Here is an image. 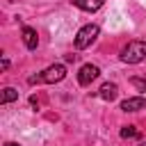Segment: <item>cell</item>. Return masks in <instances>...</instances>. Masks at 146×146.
Masks as SVG:
<instances>
[{
	"mask_svg": "<svg viewBox=\"0 0 146 146\" xmlns=\"http://www.w3.org/2000/svg\"><path fill=\"white\" fill-rule=\"evenodd\" d=\"M64 78H66V66H64V64H52V66H48L43 73H39V75H32V78H30V84H34V82L55 84V82H62Z\"/></svg>",
	"mask_w": 146,
	"mask_h": 146,
	"instance_id": "cell-1",
	"label": "cell"
},
{
	"mask_svg": "<svg viewBox=\"0 0 146 146\" xmlns=\"http://www.w3.org/2000/svg\"><path fill=\"white\" fill-rule=\"evenodd\" d=\"M146 57V41H130L121 50V62L125 64H139Z\"/></svg>",
	"mask_w": 146,
	"mask_h": 146,
	"instance_id": "cell-2",
	"label": "cell"
},
{
	"mask_svg": "<svg viewBox=\"0 0 146 146\" xmlns=\"http://www.w3.org/2000/svg\"><path fill=\"white\" fill-rule=\"evenodd\" d=\"M100 34V27L98 25H84L80 32H78V36H75V48L78 50H82V48H87V46H91L94 41H96V36Z\"/></svg>",
	"mask_w": 146,
	"mask_h": 146,
	"instance_id": "cell-3",
	"label": "cell"
},
{
	"mask_svg": "<svg viewBox=\"0 0 146 146\" xmlns=\"http://www.w3.org/2000/svg\"><path fill=\"white\" fill-rule=\"evenodd\" d=\"M98 66H94V64H84L82 68H80V73H78V82L82 84V87H87V84H91L96 78H98Z\"/></svg>",
	"mask_w": 146,
	"mask_h": 146,
	"instance_id": "cell-4",
	"label": "cell"
},
{
	"mask_svg": "<svg viewBox=\"0 0 146 146\" xmlns=\"http://www.w3.org/2000/svg\"><path fill=\"white\" fill-rule=\"evenodd\" d=\"M144 107H146V98H141V96H132V98H125L121 103V110L123 112H139Z\"/></svg>",
	"mask_w": 146,
	"mask_h": 146,
	"instance_id": "cell-5",
	"label": "cell"
},
{
	"mask_svg": "<svg viewBox=\"0 0 146 146\" xmlns=\"http://www.w3.org/2000/svg\"><path fill=\"white\" fill-rule=\"evenodd\" d=\"M23 41H25V46L30 48V50H36V46H39V36H36V30L34 27H23Z\"/></svg>",
	"mask_w": 146,
	"mask_h": 146,
	"instance_id": "cell-6",
	"label": "cell"
},
{
	"mask_svg": "<svg viewBox=\"0 0 146 146\" xmlns=\"http://www.w3.org/2000/svg\"><path fill=\"white\" fill-rule=\"evenodd\" d=\"M116 94H119V87H116L114 82H105V84L100 87V91H98V96H100L103 100H110V103L116 98Z\"/></svg>",
	"mask_w": 146,
	"mask_h": 146,
	"instance_id": "cell-7",
	"label": "cell"
},
{
	"mask_svg": "<svg viewBox=\"0 0 146 146\" xmlns=\"http://www.w3.org/2000/svg\"><path fill=\"white\" fill-rule=\"evenodd\" d=\"M103 2L105 0H73V5L78 9H82V11H96V9L103 7Z\"/></svg>",
	"mask_w": 146,
	"mask_h": 146,
	"instance_id": "cell-8",
	"label": "cell"
},
{
	"mask_svg": "<svg viewBox=\"0 0 146 146\" xmlns=\"http://www.w3.org/2000/svg\"><path fill=\"white\" fill-rule=\"evenodd\" d=\"M16 98H18V91H16L14 87H5V89H2V96H0V103L7 105V103H11V100H16Z\"/></svg>",
	"mask_w": 146,
	"mask_h": 146,
	"instance_id": "cell-9",
	"label": "cell"
},
{
	"mask_svg": "<svg viewBox=\"0 0 146 146\" xmlns=\"http://www.w3.org/2000/svg\"><path fill=\"white\" fill-rule=\"evenodd\" d=\"M121 137H123V139H128V137H139V132H137L135 125H125V128L121 130Z\"/></svg>",
	"mask_w": 146,
	"mask_h": 146,
	"instance_id": "cell-10",
	"label": "cell"
},
{
	"mask_svg": "<svg viewBox=\"0 0 146 146\" xmlns=\"http://www.w3.org/2000/svg\"><path fill=\"white\" fill-rule=\"evenodd\" d=\"M130 84L137 87L139 91H146V78H130Z\"/></svg>",
	"mask_w": 146,
	"mask_h": 146,
	"instance_id": "cell-11",
	"label": "cell"
},
{
	"mask_svg": "<svg viewBox=\"0 0 146 146\" xmlns=\"http://www.w3.org/2000/svg\"><path fill=\"white\" fill-rule=\"evenodd\" d=\"M64 59H66V62H75V59H78V55H66Z\"/></svg>",
	"mask_w": 146,
	"mask_h": 146,
	"instance_id": "cell-12",
	"label": "cell"
},
{
	"mask_svg": "<svg viewBox=\"0 0 146 146\" xmlns=\"http://www.w3.org/2000/svg\"><path fill=\"white\" fill-rule=\"evenodd\" d=\"M5 146H21V144H16V141H7Z\"/></svg>",
	"mask_w": 146,
	"mask_h": 146,
	"instance_id": "cell-13",
	"label": "cell"
},
{
	"mask_svg": "<svg viewBox=\"0 0 146 146\" xmlns=\"http://www.w3.org/2000/svg\"><path fill=\"white\" fill-rule=\"evenodd\" d=\"M139 146H146V144H139Z\"/></svg>",
	"mask_w": 146,
	"mask_h": 146,
	"instance_id": "cell-14",
	"label": "cell"
}]
</instances>
